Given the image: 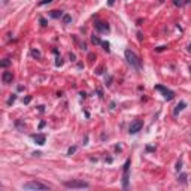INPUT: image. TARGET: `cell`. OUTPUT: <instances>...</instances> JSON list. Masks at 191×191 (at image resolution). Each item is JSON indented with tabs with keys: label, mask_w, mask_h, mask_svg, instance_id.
<instances>
[{
	"label": "cell",
	"mask_w": 191,
	"mask_h": 191,
	"mask_svg": "<svg viewBox=\"0 0 191 191\" xmlns=\"http://www.w3.org/2000/svg\"><path fill=\"white\" fill-rule=\"evenodd\" d=\"M126 60H127V63L133 67V69H136V70H142V61H140V58L137 55H136L135 52L131 51V49H126Z\"/></svg>",
	"instance_id": "cell-1"
},
{
	"label": "cell",
	"mask_w": 191,
	"mask_h": 191,
	"mask_svg": "<svg viewBox=\"0 0 191 191\" xmlns=\"http://www.w3.org/2000/svg\"><path fill=\"white\" fill-rule=\"evenodd\" d=\"M63 185L66 188H72V190H81V188H90L88 182L82 181V179H72V181H64Z\"/></svg>",
	"instance_id": "cell-2"
},
{
	"label": "cell",
	"mask_w": 191,
	"mask_h": 191,
	"mask_svg": "<svg viewBox=\"0 0 191 191\" xmlns=\"http://www.w3.org/2000/svg\"><path fill=\"white\" fill-rule=\"evenodd\" d=\"M130 164L131 160L127 158V161L124 163V170H122V187L128 188V182H130Z\"/></svg>",
	"instance_id": "cell-3"
},
{
	"label": "cell",
	"mask_w": 191,
	"mask_h": 191,
	"mask_svg": "<svg viewBox=\"0 0 191 191\" xmlns=\"http://www.w3.org/2000/svg\"><path fill=\"white\" fill-rule=\"evenodd\" d=\"M23 188L24 190H49V185L42 184V182H39V181H30L27 184H24Z\"/></svg>",
	"instance_id": "cell-4"
},
{
	"label": "cell",
	"mask_w": 191,
	"mask_h": 191,
	"mask_svg": "<svg viewBox=\"0 0 191 191\" xmlns=\"http://www.w3.org/2000/svg\"><path fill=\"white\" fill-rule=\"evenodd\" d=\"M155 90L163 94V97L166 99V100H172V99L175 97V93H173L172 90L166 88V87H163V85H155Z\"/></svg>",
	"instance_id": "cell-5"
},
{
	"label": "cell",
	"mask_w": 191,
	"mask_h": 191,
	"mask_svg": "<svg viewBox=\"0 0 191 191\" xmlns=\"http://www.w3.org/2000/svg\"><path fill=\"white\" fill-rule=\"evenodd\" d=\"M142 127H143V121L136 120V121H133L130 124V127H128V133H130V135H136V133H139V131L142 130Z\"/></svg>",
	"instance_id": "cell-6"
},
{
	"label": "cell",
	"mask_w": 191,
	"mask_h": 191,
	"mask_svg": "<svg viewBox=\"0 0 191 191\" xmlns=\"http://www.w3.org/2000/svg\"><path fill=\"white\" fill-rule=\"evenodd\" d=\"M94 28L100 33H109V30H111L109 24L105 23V21H96V23H94Z\"/></svg>",
	"instance_id": "cell-7"
},
{
	"label": "cell",
	"mask_w": 191,
	"mask_h": 191,
	"mask_svg": "<svg viewBox=\"0 0 191 191\" xmlns=\"http://www.w3.org/2000/svg\"><path fill=\"white\" fill-rule=\"evenodd\" d=\"M32 139L36 142L37 145H45V142H47V136L45 135H40V133H37V135H32Z\"/></svg>",
	"instance_id": "cell-8"
},
{
	"label": "cell",
	"mask_w": 191,
	"mask_h": 191,
	"mask_svg": "<svg viewBox=\"0 0 191 191\" xmlns=\"http://www.w3.org/2000/svg\"><path fill=\"white\" fill-rule=\"evenodd\" d=\"M2 81H3V84H9L14 81V73L12 72H3L2 75Z\"/></svg>",
	"instance_id": "cell-9"
},
{
	"label": "cell",
	"mask_w": 191,
	"mask_h": 191,
	"mask_svg": "<svg viewBox=\"0 0 191 191\" xmlns=\"http://www.w3.org/2000/svg\"><path fill=\"white\" fill-rule=\"evenodd\" d=\"M63 11H51L49 12V17L51 18H54V19H60V18H63Z\"/></svg>",
	"instance_id": "cell-10"
},
{
	"label": "cell",
	"mask_w": 191,
	"mask_h": 191,
	"mask_svg": "<svg viewBox=\"0 0 191 191\" xmlns=\"http://www.w3.org/2000/svg\"><path fill=\"white\" fill-rule=\"evenodd\" d=\"M187 105H185V102H179L176 105V107H175V111H173V113H175V115H178V113H179V112L182 111V109H184V107H185Z\"/></svg>",
	"instance_id": "cell-11"
},
{
	"label": "cell",
	"mask_w": 191,
	"mask_h": 191,
	"mask_svg": "<svg viewBox=\"0 0 191 191\" xmlns=\"http://www.w3.org/2000/svg\"><path fill=\"white\" fill-rule=\"evenodd\" d=\"M91 40H93V43L94 45H102V39H100V37L99 36H96V34H94V36H91Z\"/></svg>",
	"instance_id": "cell-12"
},
{
	"label": "cell",
	"mask_w": 191,
	"mask_h": 191,
	"mask_svg": "<svg viewBox=\"0 0 191 191\" xmlns=\"http://www.w3.org/2000/svg\"><path fill=\"white\" fill-rule=\"evenodd\" d=\"M61 19H63V23H64V24H69L70 21H72V17H70L69 14H64V15H63V18H61Z\"/></svg>",
	"instance_id": "cell-13"
},
{
	"label": "cell",
	"mask_w": 191,
	"mask_h": 191,
	"mask_svg": "<svg viewBox=\"0 0 191 191\" xmlns=\"http://www.w3.org/2000/svg\"><path fill=\"white\" fill-rule=\"evenodd\" d=\"M178 181L181 182V184H185V182H187V175H185V173H181L179 178H178Z\"/></svg>",
	"instance_id": "cell-14"
},
{
	"label": "cell",
	"mask_w": 191,
	"mask_h": 191,
	"mask_svg": "<svg viewBox=\"0 0 191 191\" xmlns=\"http://www.w3.org/2000/svg\"><path fill=\"white\" fill-rule=\"evenodd\" d=\"M39 23H40V25H42V27H47V25H48V21L43 18V17H40V18H39Z\"/></svg>",
	"instance_id": "cell-15"
},
{
	"label": "cell",
	"mask_w": 191,
	"mask_h": 191,
	"mask_svg": "<svg viewBox=\"0 0 191 191\" xmlns=\"http://www.w3.org/2000/svg\"><path fill=\"white\" fill-rule=\"evenodd\" d=\"M15 100H17V94H12V96H11V97L8 99V105H12V103H14Z\"/></svg>",
	"instance_id": "cell-16"
},
{
	"label": "cell",
	"mask_w": 191,
	"mask_h": 191,
	"mask_svg": "<svg viewBox=\"0 0 191 191\" xmlns=\"http://www.w3.org/2000/svg\"><path fill=\"white\" fill-rule=\"evenodd\" d=\"M9 64H11V60H9V58H5V60L2 61V64H0V66H2V67H8Z\"/></svg>",
	"instance_id": "cell-17"
},
{
	"label": "cell",
	"mask_w": 191,
	"mask_h": 191,
	"mask_svg": "<svg viewBox=\"0 0 191 191\" xmlns=\"http://www.w3.org/2000/svg\"><path fill=\"white\" fill-rule=\"evenodd\" d=\"M55 66H57V67L63 66V58H61V57H57V58H55Z\"/></svg>",
	"instance_id": "cell-18"
},
{
	"label": "cell",
	"mask_w": 191,
	"mask_h": 191,
	"mask_svg": "<svg viewBox=\"0 0 191 191\" xmlns=\"http://www.w3.org/2000/svg\"><path fill=\"white\" fill-rule=\"evenodd\" d=\"M76 152V146H70L69 149H67V155H72V154H75Z\"/></svg>",
	"instance_id": "cell-19"
},
{
	"label": "cell",
	"mask_w": 191,
	"mask_h": 191,
	"mask_svg": "<svg viewBox=\"0 0 191 191\" xmlns=\"http://www.w3.org/2000/svg\"><path fill=\"white\" fill-rule=\"evenodd\" d=\"M102 47H103V49H105V51H107L109 52V49H111V45H109V42H102Z\"/></svg>",
	"instance_id": "cell-20"
},
{
	"label": "cell",
	"mask_w": 191,
	"mask_h": 191,
	"mask_svg": "<svg viewBox=\"0 0 191 191\" xmlns=\"http://www.w3.org/2000/svg\"><path fill=\"white\" fill-rule=\"evenodd\" d=\"M32 55L36 57V58H40V52L37 51V49H32Z\"/></svg>",
	"instance_id": "cell-21"
},
{
	"label": "cell",
	"mask_w": 191,
	"mask_h": 191,
	"mask_svg": "<svg viewBox=\"0 0 191 191\" xmlns=\"http://www.w3.org/2000/svg\"><path fill=\"white\" fill-rule=\"evenodd\" d=\"M51 2H54V0H40V2H39V6L48 5V3H51Z\"/></svg>",
	"instance_id": "cell-22"
},
{
	"label": "cell",
	"mask_w": 191,
	"mask_h": 191,
	"mask_svg": "<svg viewBox=\"0 0 191 191\" xmlns=\"http://www.w3.org/2000/svg\"><path fill=\"white\" fill-rule=\"evenodd\" d=\"M181 169H182V161H181V160H179V161H178V163H176V170H178V172H179Z\"/></svg>",
	"instance_id": "cell-23"
},
{
	"label": "cell",
	"mask_w": 191,
	"mask_h": 191,
	"mask_svg": "<svg viewBox=\"0 0 191 191\" xmlns=\"http://www.w3.org/2000/svg\"><path fill=\"white\" fill-rule=\"evenodd\" d=\"M30 102H32V96H27V97L24 99V103H25V105H28Z\"/></svg>",
	"instance_id": "cell-24"
},
{
	"label": "cell",
	"mask_w": 191,
	"mask_h": 191,
	"mask_svg": "<svg viewBox=\"0 0 191 191\" xmlns=\"http://www.w3.org/2000/svg\"><path fill=\"white\" fill-rule=\"evenodd\" d=\"M164 49H167V47H158V48H155V51H157V52H161V51H164Z\"/></svg>",
	"instance_id": "cell-25"
},
{
	"label": "cell",
	"mask_w": 191,
	"mask_h": 191,
	"mask_svg": "<svg viewBox=\"0 0 191 191\" xmlns=\"http://www.w3.org/2000/svg\"><path fill=\"white\" fill-rule=\"evenodd\" d=\"M45 126H47V122H45V121H42V122H40V124H39V128L42 130V128H43V127H45Z\"/></svg>",
	"instance_id": "cell-26"
},
{
	"label": "cell",
	"mask_w": 191,
	"mask_h": 191,
	"mask_svg": "<svg viewBox=\"0 0 191 191\" xmlns=\"http://www.w3.org/2000/svg\"><path fill=\"white\" fill-rule=\"evenodd\" d=\"M173 3H175V5H179V6H181V5H184V3H182V2H179V0H173Z\"/></svg>",
	"instance_id": "cell-27"
},
{
	"label": "cell",
	"mask_w": 191,
	"mask_h": 191,
	"mask_svg": "<svg viewBox=\"0 0 191 191\" xmlns=\"http://www.w3.org/2000/svg\"><path fill=\"white\" fill-rule=\"evenodd\" d=\"M113 3H115V0H107V6H113Z\"/></svg>",
	"instance_id": "cell-28"
},
{
	"label": "cell",
	"mask_w": 191,
	"mask_h": 191,
	"mask_svg": "<svg viewBox=\"0 0 191 191\" xmlns=\"http://www.w3.org/2000/svg\"><path fill=\"white\" fill-rule=\"evenodd\" d=\"M69 57H70V60H72V61H73L75 58H76V57H75V54H72V52H70V54H69Z\"/></svg>",
	"instance_id": "cell-29"
},
{
	"label": "cell",
	"mask_w": 191,
	"mask_h": 191,
	"mask_svg": "<svg viewBox=\"0 0 191 191\" xmlns=\"http://www.w3.org/2000/svg\"><path fill=\"white\" fill-rule=\"evenodd\" d=\"M3 2V5H6V3H9V0H2Z\"/></svg>",
	"instance_id": "cell-30"
},
{
	"label": "cell",
	"mask_w": 191,
	"mask_h": 191,
	"mask_svg": "<svg viewBox=\"0 0 191 191\" xmlns=\"http://www.w3.org/2000/svg\"><path fill=\"white\" fill-rule=\"evenodd\" d=\"M188 51L191 52V43H190V45H188Z\"/></svg>",
	"instance_id": "cell-31"
},
{
	"label": "cell",
	"mask_w": 191,
	"mask_h": 191,
	"mask_svg": "<svg viewBox=\"0 0 191 191\" xmlns=\"http://www.w3.org/2000/svg\"><path fill=\"white\" fill-rule=\"evenodd\" d=\"M190 72H191V66H190Z\"/></svg>",
	"instance_id": "cell-32"
}]
</instances>
